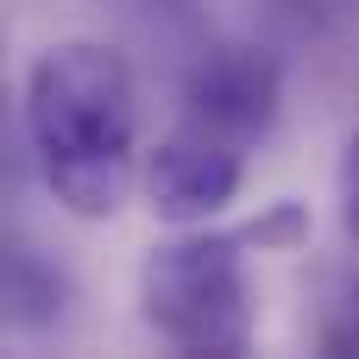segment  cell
I'll return each mask as SVG.
<instances>
[{
	"mask_svg": "<svg viewBox=\"0 0 359 359\" xmlns=\"http://www.w3.org/2000/svg\"><path fill=\"white\" fill-rule=\"evenodd\" d=\"M278 107H284V69L259 44H221L183 82V120H196L246 151L271 139Z\"/></svg>",
	"mask_w": 359,
	"mask_h": 359,
	"instance_id": "277c9868",
	"label": "cell"
},
{
	"mask_svg": "<svg viewBox=\"0 0 359 359\" xmlns=\"http://www.w3.org/2000/svg\"><path fill=\"white\" fill-rule=\"evenodd\" d=\"M25 139L76 221H107L139 183V88L114 44L63 38L25 69Z\"/></svg>",
	"mask_w": 359,
	"mask_h": 359,
	"instance_id": "6da1fadb",
	"label": "cell"
},
{
	"mask_svg": "<svg viewBox=\"0 0 359 359\" xmlns=\"http://www.w3.org/2000/svg\"><path fill=\"white\" fill-rule=\"evenodd\" d=\"M316 347L359 359V278H334L328 284V297L316 309Z\"/></svg>",
	"mask_w": 359,
	"mask_h": 359,
	"instance_id": "8992f818",
	"label": "cell"
},
{
	"mask_svg": "<svg viewBox=\"0 0 359 359\" xmlns=\"http://www.w3.org/2000/svg\"><path fill=\"white\" fill-rule=\"evenodd\" d=\"M341 227L359 240V133L347 139V158H341Z\"/></svg>",
	"mask_w": 359,
	"mask_h": 359,
	"instance_id": "52a82bcc",
	"label": "cell"
},
{
	"mask_svg": "<svg viewBox=\"0 0 359 359\" xmlns=\"http://www.w3.org/2000/svg\"><path fill=\"white\" fill-rule=\"evenodd\" d=\"M271 6H284L290 19H303V25H334V19H347L359 0H271Z\"/></svg>",
	"mask_w": 359,
	"mask_h": 359,
	"instance_id": "ba28073f",
	"label": "cell"
},
{
	"mask_svg": "<svg viewBox=\"0 0 359 359\" xmlns=\"http://www.w3.org/2000/svg\"><path fill=\"white\" fill-rule=\"evenodd\" d=\"M252 233H221V227H183L177 240L151 246L139 265V316L158 341L177 353H246L252 347V271H246Z\"/></svg>",
	"mask_w": 359,
	"mask_h": 359,
	"instance_id": "7a4b0ae2",
	"label": "cell"
},
{
	"mask_svg": "<svg viewBox=\"0 0 359 359\" xmlns=\"http://www.w3.org/2000/svg\"><path fill=\"white\" fill-rule=\"evenodd\" d=\"M0 297H6L13 334H57L76 316V271L50 246H38L32 233H13L6 265H0Z\"/></svg>",
	"mask_w": 359,
	"mask_h": 359,
	"instance_id": "5b68a950",
	"label": "cell"
},
{
	"mask_svg": "<svg viewBox=\"0 0 359 359\" xmlns=\"http://www.w3.org/2000/svg\"><path fill=\"white\" fill-rule=\"evenodd\" d=\"M145 6H158V13H177V19H189V13H196V0H145Z\"/></svg>",
	"mask_w": 359,
	"mask_h": 359,
	"instance_id": "9c48e42d",
	"label": "cell"
},
{
	"mask_svg": "<svg viewBox=\"0 0 359 359\" xmlns=\"http://www.w3.org/2000/svg\"><path fill=\"white\" fill-rule=\"evenodd\" d=\"M139 183H145V202L158 221H177V227H202L208 215H221L240 183H246V145L196 126L177 114V126L145 151L139 164Z\"/></svg>",
	"mask_w": 359,
	"mask_h": 359,
	"instance_id": "3957f363",
	"label": "cell"
}]
</instances>
